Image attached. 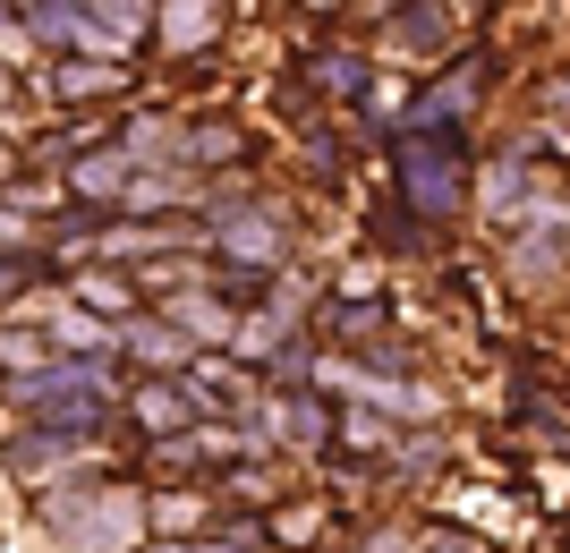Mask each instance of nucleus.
Returning <instances> with one entry per match:
<instances>
[{
	"label": "nucleus",
	"instance_id": "3",
	"mask_svg": "<svg viewBox=\"0 0 570 553\" xmlns=\"http://www.w3.org/2000/svg\"><path fill=\"white\" fill-rule=\"evenodd\" d=\"M102 460V434H51V426H18L0 434V468L26 485V494H60Z\"/></svg>",
	"mask_w": 570,
	"mask_h": 553
},
{
	"label": "nucleus",
	"instance_id": "12",
	"mask_svg": "<svg viewBox=\"0 0 570 553\" xmlns=\"http://www.w3.org/2000/svg\"><path fill=\"white\" fill-rule=\"evenodd\" d=\"M128 170H137V162H128L119 145H111V154H77V162H69V196H77V205H95V196H102V205H119Z\"/></svg>",
	"mask_w": 570,
	"mask_h": 553
},
{
	"label": "nucleus",
	"instance_id": "15",
	"mask_svg": "<svg viewBox=\"0 0 570 553\" xmlns=\"http://www.w3.org/2000/svg\"><path fill=\"white\" fill-rule=\"evenodd\" d=\"M476 77H485V69H476V60H469V69H460L452 86H434V95H417V111H409V137H417V128H426V137H434V128H443V120H460V111H469V95H476Z\"/></svg>",
	"mask_w": 570,
	"mask_h": 553
},
{
	"label": "nucleus",
	"instance_id": "4",
	"mask_svg": "<svg viewBox=\"0 0 570 553\" xmlns=\"http://www.w3.org/2000/svg\"><path fill=\"white\" fill-rule=\"evenodd\" d=\"M392 170H401V188H409V214H426L443 221L460 205V128H443V137H401L392 145Z\"/></svg>",
	"mask_w": 570,
	"mask_h": 553
},
{
	"label": "nucleus",
	"instance_id": "7",
	"mask_svg": "<svg viewBox=\"0 0 570 553\" xmlns=\"http://www.w3.org/2000/svg\"><path fill=\"white\" fill-rule=\"evenodd\" d=\"M128 417H137L145 434H163V443H179V434L205 426V409H196V392L179 384V375H145V384L128 392Z\"/></svg>",
	"mask_w": 570,
	"mask_h": 553
},
{
	"label": "nucleus",
	"instance_id": "19",
	"mask_svg": "<svg viewBox=\"0 0 570 553\" xmlns=\"http://www.w3.org/2000/svg\"><path fill=\"white\" fill-rule=\"evenodd\" d=\"M196 196V179H154V170H128V188H119V214H154V205H188Z\"/></svg>",
	"mask_w": 570,
	"mask_h": 553
},
{
	"label": "nucleus",
	"instance_id": "16",
	"mask_svg": "<svg viewBox=\"0 0 570 553\" xmlns=\"http://www.w3.org/2000/svg\"><path fill=\"white\" fill-rule=\"evenodd\" d=\"M383 34L401 51H434V43H452V9H443V0H409V18H392Z\"/></svg>",
	"mask_w": 570,
	"mask_h": 553
},
{
	"label": "nucleus",
	"instance_id": "13",
	"mask_svg": "<svg viewBox=\"0 0 570 553\" xmlns=\"http://www.w3.org/2000/svg\"><path fill=\"white\" fill-rule=\"evenodd\" d=\"M511 205H528V162H520V154L485 162V179H476V214H485V221H520Z\"/></svg>",
	"mask_w": 570,
	"mask_h": 553
},
{
	"label": "nucleus",
	"instance_id": "6",
	"mask_svg": "<svg viewBox=\"0 0 570 553\" xmlns=\"http://www.w3.org/2000/svg\"><path fill=\"white\" fill-rule=\"evenodd\" d=\"M205 239H214L230 265L264 273V265H282L289 230H282V214H238V205H214V214H205Z\"/></svg>",
	"mask_w": 570,
	"mask_h": 553
},
{
	"label": "nucleus",
	"instance_id": "25",
	"mask_svg": "<svg viewBox=\"0 0 570 553\" xmlns=\"http://www.w3.org/2000/svg\"><path fill=\"white\" fill-rule=\"evenodd\" d=\"M196 553H256V536H205Z\"/></svg>",
	"mask_w": 570,
	"mask_h": 553
},
{
	"label": "nucleus",
	"instance_id": "11",
	"mask_svg": "<svg viewBox=\"0 0 570 553\" xmlns=\"http://www.w3.org/2000/svg\"><path fill=\"white\" fill-rule=\"evenodd\" d=\"M69 307H86L95 315V324H128V315H137V289H128V273H77L69 282Z\"/></svg>",
	"mask_w": 570,
	"mask_h": 553
},
{
	"label": "nucleus",
	"instance_id": "2",
	"mask_svg": "<svg viewBox=\"0 0 570 553\" xmlns=\"http://www.w3.org/2000/svg\"><path fill=\"white\" fill-rule=\"evenodd\" d=\"M43 520H51V536H60V553H137L145 494L77 477V485H60V494H43Z\"/></svg>",
	"mask_w": 570,
	"mask_h": 553
},
{
	"label": "nucleus",
	"instance_id": "22",
	"mask_svg": "<svg viewBox=\"0 0 570 553\" xmlns=\"http://www.w3.org/2000/svg\"><path fill=\"white\" fill-rule=\"evenodd\" d=\"M145 520H154V529H163L170 545H179V536H188L196 520H205V503H196V494H145Z\"/></svg>",
	"mask_w": 570,
	"mask_h": 553
},
{
	"label": "nucleus",
	"instance_id": "23",
	"mask_svg": "<svg viewBox=\"0 0 570 553\" xmlns=\"http://www.w3.org/2000/svg\"><path fill=\"white\" fill-rule=\"evenodd\" d=\"M26 282H43V265H35V256H18V247H0V315L26 307Z\"/></svg>",
	"mask_w": 570,
	"mask_h": 553
},
{
	"label": "nucleus",
	"instance_id": "10",
	"mask_svg": "<svg viewBox=\"0 0 570 553\" xmlns=\"http://www.w3.org/2000/svg\"><path fill=\"white\" fill-rule=\"evenodd\" d=\"M154 34L170 43V60H179V51H205L222 34V0H154Z\"/></svg>",
	"mask_w": 570,
	"mask_h": 553
},
{
	"label": "nucleus",
	"instance_id": "24",
	"mask_svg": "<svg viewBox=\"0 0 570 553\" xmlns=\"http://www.w3.org/2000/svg\"><path fill=\"white\" fill-rule=\"evenodd\" d=\"M357 77H366V69H357V60H315V86H333V95H350Z\"/></svg>",
	"mask_w": 570,
	"mask_h": 553
},
{
	"label": "nucleus",
	"instance_id": "8",
	"mask_svg": "<svg viewBox=\"0 0 570 553\" xmlns=\"http://www.w3.org/2000/svg\"><path fill=\"white\" fill-rule=\"evenodd\" d=\"M111 349H128V358H137L145 375H188V366L205 358V349H188V340L170 333L163 315H145V307L128 315V324H111Z\"/></svg>",
	"mask_w": 570,
	"mask_h": 553
},
{
	"label": "nucleus",
	"instance_id": "20",
	"mask_svg": "<svg viewBox=\"0 0 570 553\" xmlns=\"http://www.w3.org/2000/svg\"><path fill=\"white\" fill-rule=\"evenodd\" d=\"M570 256V230H537V239L511 247V282H537V273H553Z\"/></svg>",
	"mask_w": 570,
	"mask_h": 553
},
{
	"label": "nucleus",
	"instance_id": "21",
	"mask_svg": "<svg viewBox=\"0 0 570 553\" xmlns=\"http://www.w3.org/2000/svg\"><path fill=\"white\" fill-rule=\"evenodd\" d=\"M238 128L230 120H205V128H188V145H179V162H238Z\"/></svg>",
	"mask_w": 570,
	"mask_h": 553
},
{
	"label": "nucleus",
	"instance_id": "9",
	"mask_svg": "<svg viewBox=\"0 0 570 553\" xmlns=\"http://www.w3.org/2000/svg\"><path fill=\"white\" fill-rule=\"evenodd\" d=\"M163 324H170L179 340H188V349H196V340H238V315L214 298V282H196V289H170V298H163Z\"/></svg>",
	"mask_w": 570,
	"mask_h": 553
},
{
	"label": "nucleus",
	"instance_id": "1",
	"mask_svg": "<svg viewBox=\"0 0 570 553\" xmlns=\"http://www.w3.org/2000/svg\"><path fill=\"white\" fill-rule=\"evenodd\" d=\"M111 358H43L26 375H0V401L18 426H51V434H102L111 409Z\"/></svg>",
	"mask_w": 570,
	"mask_h": 553
},
{
	"label": "nucleus",
	"instance_id": "26",
	"mask_svg": "<svg viewBox=\"0 0 570 553\" xmlns=\"http://www.w3.org/2000/svg\"><path fill=\"white\" fill-rule=\"evenodd\" d=\"M366 553H409V529H383V536H366Z\"/></svg>",
	"mask_w": 570,
	"mask_h": 553
},
{
	"label": "nucleus",
	"instance_id": "14",
	"mask_svg": "<svg viewBox=\"0 0 570 553\" xmlns=\"http://www.w3.org/2000/svg\"><path fill=\"white\" fill-rule=\"evenodd\" d=\"M26 43L77 60V0H26Z\"/></svg>",
	"mask_w": 570,
	"mask_h": 553
},
{
	"label": "nucleus",
	"instance_id": "17",
	"mask_svg": "<svg viewBox=\"0 0 570 553\" xmlns=\"http://www.w3.org/2000/svg\"><path fill=\"white\" fill-rule=\"evenodd\" d=\"M273 417H282L273 434H282V443H298V452H324V443H333V409H324V401H307V392H298V401H282Z\"/></svg>",
	"mask_w": 570,
	"mask_h": 553
},
{
	"label": "nucleus",
	"instance_id": "5",
	"mask_svg": "<svg viewBox=\"0 0 570 553\" xmlns=\"http://www.w3.org/2000/svg\"><path fill=\"white\" fill-rule=\"evenodd\" d=\"M145 34H154V0H77V60L119 69Z\"/></svg>",
	"mask_w": 570,
	"mask_h": 553
},
{
	"label": "nucleus",
	"instance_id": "28",
	"mask_svg": "<svg viewBox=\"0 0 570 553\" xmlns=\"http://www.w3.org/2000/svg\"><path fill=\"white\" fill-rule=\"evenodd\" d=\"M9 170H18V154H9V145H0V179H9Z\"/></svg>",
	"mask_w": 570,
	"mask_h": 553
},
{
	"label": "nucleus",
	"instance_id": "18",
	"mask_svg": "<svg viewBox=\"0 0 570 553\" xmlns=\"http://www.w3.org/2000/svg\"><path fill=\"white\" fill-rule=\"evenodd\" d=\"M119 86H128V77L102 69V60H60V69H51V95L60 102H102V95H119Z\"/></svg>",
	"mask_w": 570,
	"mask_h": 553
},
{
	"label": "nucleus",
	"instance_id": "29",
	"mask_svg": "<svg viewBox=\"0 0 570 553\" xmlns=\"http://www.w3.org/2000/svg\"><path fill=\"white\" fill-rule=\"evenodd\" d=\"M145 553H196V545H145Z\"/></svg>",
	"mask_w": 570,
	"mask_h": 553
},
{
	"label": "nucleus",
	"instance_id": "27",
	"mask_svg": "<svg viewBox=\"0 0 570 553\" xmlns=\"http://www.w3.org/2000/svg\"><path fill=\"white\" fill-rule=\"evenodd\" d=\"M9 95H18V77H9V69H0V111H9Z\"/></svg>",
	"mask_w": 570,
	"mask_h": 553
}]
</instances>
